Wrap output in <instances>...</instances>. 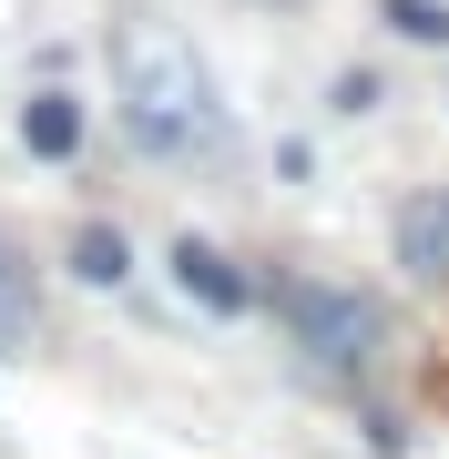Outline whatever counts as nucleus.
Wrapping results in <instances>:
<instances>
[{"mask_svg": "<svg viewBox=\"0 0 449 459\" xmlns=\"http://www.w3.org/2000/svg\"><path fill=\"white\" fill-rule=\"evenodd\" d=\"M113 92H123V113H134V133L153 153H204L225 133L215 82H204L194 41H184L174 21H143V11L113 21Z\"/></svg>", "mask_w": 449, "mask_h": 459, "instance_id": "1", "label": "nucleus"}, {"mask_svg": "<svg viewBox=\"0 0 449 459\" xmlns=\"http://www.w3.org/2000/svg\"><path fill=\"white\" fill-rule=\"evenodd\" d=\"M72 276H82V286H123V276H134V246H123L113 225H82V235H72Z\"/></svg>", "mask_w": 449, "mask_h": 459, "instance_id": "6", "label": "nucleus"}, {"mask_svg": "<svg viewBox=\"0 0 449 459\" xmlns=\"http://www.w3.org/2000/svg\"><path fill=\"white\" fill-rule=\"evenodd\" d=\"M174 286L194 296V307H215V316H246V307H255V276H246L225 246H204V235H184V246H174Z\"/></svg>", "mask_w": 449, "mask_h": 459, "instance_id": "3", "label": "nucleus"}, {"mask_svg": "<svg viewBox=\"0 0 449 459\" xmlns=\"http://www.w3.org/2000/svg\"><path fill=\"white\" fill-rule=\"evenodd\" d=\"M399 265L419 286H449V184H429V195L399 204Z\"/></svg>", "mask_w": 449, "mask_h": 459, "instance_id": "4", "label": "nucleus"}, {"mask_svg": "<svg viewBox=\"0 0 449 459\" xmlns=\"http://www.w3.org/2000/svg\"><path fill=\"white\" fill-rule=\"evenodd\" d=\"M21 337H31V265L0 246V347H21Z\"/></svg>", "mask_w": 449, "mask_h": 459, "instance_id": "7", "label": "nucleus"}, {"mask_svg": "<svg viewBox=\"0 0 449 459\" xmlns=\"http://www.w3.org/2000/svg\"><path fill=\"white\" fill-rule=\"evenodd\" d=\"M388 31H409V41H449V11H439V0H388Z\"/></svg>", "mask_w": 449, "mask_h": 459, "instance_id": "8", "label": "nucleus"}, {"mask_svg": "<svg viewBox=\"0 0 449 459\" xmlns=\"http://www.w3.org/2000/svg\"><path fill=\"white\" fill-rule=\"evenodd\" d=\"M21 143H31L41 164H72V153H82V102L72 92H31L21 102Z\"/></svg>", "mask_w": 449, "mask_h": 459, "instance_id": "5", "label": "nucleus"}, {"mask_svg": "<svg viewBox=\"0 0 449 459\" xmlns=\"http://www.w3.org/2000/svg\"><path fill=\"white\" fill-rule=\"evenodd\" d=\"M276 316H286V337L307 347L316 368H337V377H358L367 358H378V337H388V316H378V296H348V286H276Z\"/></svg>", "mask_w": 449, "mask_h": 459, "instance_id": "2", "label": "nucleus"}]
</instances>
